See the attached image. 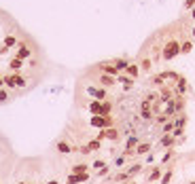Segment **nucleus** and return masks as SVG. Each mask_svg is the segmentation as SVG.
<instances>
[{"label":"nucleus","instance_id":"f03ea898","mask_svg":"<svg viewBox=\"0 0 195 184\" xmlns=\"http://www.w3.org/2000/svg\"><path fill=\"white\" fill-rule=\"evenodd\" d=\"M91 125H96V127H104V125H110V116H94L91 119Z\"/></svg>","mask_w":195,"mask_h":184},{"label":"nucleus","instance_id":"f3484780","mask_svg":"<svg viewBox=\"0 0 195 184\" xmlns=\"http://www.w3.org/2000/svg\"><path fill=\"white\" fill-rule=\"evenodd\" d=\"M170 178H172V174H170V172H168V174H165V176H163V178H161V184H168V182H170Z\"/></svg>","mask_w":195,"mask_h":184},{"label":"nucleus","instance_id":"39448f33","mask_svg":"<svg viewBox=\"0 0 195 184\" xmlns=\"http://www.w3.org/2000/svg\"><path fill=\"white\" fill-rule=\"evenodd\" d=\"M117 136H119V134H117L115 129H106V131L100 134V138H108V140H117Z\"/></svg>","mask_w":195,"mask_h":184},{"label":"nucleus","instance_id":"4be33fe9","mask_svg":"<svg viewBox=\"0 0 195 184\" xmlns=\"http://www.w3.org/2000/svg\"><path fill=\"white\" fill-rule=\"evenodd\" d=\"M0 102H6V91H0Z\"/></svg>","mask_w":195,"mask_h":184},{"label":"nucleus","instance_id":"5701e85b","mask_svg":"<svg viewBox=\"0 0 195 184\" xmlns=\"http://www.w3.org/2000/svg\"><path fill=\"white\" fill-rule=\"evenodd\" d=\"M2 85H4V76L0 74V87H2Z\"/></svg>","mask_w":195,"mask_h":184},{"label":"nucleus","instance_id":"dca6fc26","mask_svg":"<svg viewBox=\"0 0 195 184\" xmlns=\"http://www.w3.org/2000/svg\"><path fill=\"white\" fill-rule=\"evenodd\" d=\"M142 70H151V59H142Z\"/></svg>","mask_w":195,"mask_h":184},{"label":"nucleus","instance_id":"b1692460","mask_svg":"<svg viewBox=\"0 0 195 184\" xmlns=\"http://www.w3.org/2000/svg\"><path fill=\"white\" fill-rule=\"evenodd\" d=\"M49 184H59V182H55V180H51V182H49Z\"/></svg>","mask_w":195,"mask_h":184},{"label":"nucleus","instance_id":"393cba45","mask_svg":"<svg viewBox=\"0 0 195 184\" xmlns=\"http://www.w3.org/2000/svg\"><path fill=\"white\" fill-rule=\"evenodd\" d=\"M193 36H195V28H193Z\"/></svg>","mask_w":195,"mask_h":184},{"label":"nucleus","instance_id":"f257e3e1","mask_svg":"<svg viewBox=\"0 0 195 184\" xmlns=\"http://www.w3.org/2000/svg\"><path fill=\"white\" fill-rule=\"evenodd\" d=\"M180 53V45L176 43V40H170L165 49H163V59H172V57H176Z\"/></svg>","mask_w":195,"mask_h":184},{"label":"nucleus","instance_id":"423d86ee","mask_svg":"<svg viewBox=\"0 0 195 184\" xmlns=\"http://www.w3.org/2000/svg\"><path fill=\"white\" fill-rule=\"evenodd\" d=\"M15 45H17V38H15V36H6V38H4V49L15 47Z\"/></svg>","mask_w":195,"mask_h":184},{"label":"nucleus","instance_id":"ddd939ff","mask_svg":"<svg viewBox=\"0 0 195 184\" xmlns=\"http://www.w3.org/2000/svg\"><path fill=\"white\" fill-rule=\"evenodd\" d=\"M104 72H108V74H117L119 68H117V66H115V68H112V66H104Z\"/></svg>","mask_w":195,"mask_h":184},{"label":"nucleus","instance_id":"f8f14e48","mask_svg":"<svg viewBox=\"0 0 195 184\" xmlns=\"http://www.w3.org/2000/svg\"><path fill=\"white\" fill-rule=\"evenodd\" d=\"M125 70H127V74H129V76H138V68H136V66H127Z\"/></svg>","mask_w":195,"mask_h":184},{"label":"nucleus","instance_id":"20e7f679","mask_svg":"<svg viewBox=\"0 0 195 184\" xmlns=\"http://www.w3.org/2000/svg\"><path fill=\"white\" fill-rule=\"evenodd\" d=\"M26 57H30V49L28 47H19V51H17V59H26Z\"/></svg>","mask_w":195,"mask_h":184},{"label":"nucleus","instance_id":"9b49d317","mask_svg":"<svg viewBox=\"0 0 195 184\" xmlns=\"http://www.w3.org/2000/svg\"><path fill=\"white\" fill-rule=\"evenodd\" d=\"M102 83L108 87V85H115V78H112V76H108V74H104V76H102Z\"/></svg>","mask_w":195,"mask_h":184},{"label":"nucleus","instance_id":"1a4fd4ad","mask_svg":"<svg viewBox=\"0 0 195 184\" xmlns=\"http://www.w3.org/2000/svg\"><path fill=\"white\" fill-rule=\"evenodd\" d=\"M85 169H87V165H74L72 167V174L79 176V174H85Z\"/></svg>","mask_w":195,"mask_h":184},{"label":"nucleus","instance_id":"bb28decb","mask_svg":"<svg viewBox=\"0 0 195 184\" xmlns=\"http://www.w3.org/2000/svg\"><path fill=\"white\" fill-rule=\"evenodd\" d=\"M21 184H28V182H21Z\"/></svg>","mask_w":195,"mask_h":184},{"label":"nucleus","instance_id":"6ab92c4d","mask_svg":"<svg viewBox=\"0 0 195 184\" xmlns=\"http://www.w3.org/2000/svg\"><path fill=\"white\" fill-rule=\"evenodd\" d=\"M185 6H187V9H191V6H195V0H187V2H185Z\"/></svg>","mask_w":195,"mask_h":184},{"label":"nucleus","instance_id":"a878e982","mask_svg":"<svg viewBox=\"0 0 195 184\" xmlns=\"http://www.w3.org/2000/svg\"><path fill=\"white\" fill-rule=\"evenodd\" d=\"M193 17H195V9H193Z\"/></svg>","mask_w":195,"mask_h":184},{"label":"nucleus","instance_id":"9d476101","mask_svg":"<svg viewBox=\"0 0 195 184\" xmlns=\"http://www.w3.org/2000/svg\"><path fill=\"white\" fill-rule=\"evenodd\" d=\"M19 68H21V59H17V57L11 59V70H19Z\"/></svg>","mask_w":195,"mask_h":184},{"label":"nucleus","instance_id":"7ed1b4c3","mask_svg":"<svg viewBox=\"0 0 195 184\" xmlns=\"http://www.w3.org/2000/svg\"><path fill=\"white\" fill-rule=\"evenodd\" d=\"M89 110H91L96 116H100V114H102V104H100V102H91V104H89Z\"/></svg>","mask_w":195,"mask_h":184},{"label":"nucleus","instance_id":"a211bd4d","mask_svg":"<svg viewBox=\"0 0 195 184\" xmlns=\"http://www.w3.org/2000/svg\"><path fill=\"white\" fill-rule=\"evenodd\" d=\"M161 144H163V146H170V144H172V138H163V140H161Z\"/></svg>","mask_w":195,"mask_h":184},{"label":"nucleus","instance_id":"0eeeda50","mask_svg":"<svg viewBox=\"0 0 195 184\" xmlns=\"http://www.w3.org/2000/svg\"><path fill=\"white\" fill-rule=\"evenodd\" d=\"M142 119H151V106H148V102L142 104Z\"/></svg>","mask_w":195,"mask_h":184},{"label":"nucleus","instance_id":"cd10ccee","mask_svg":"<svg viewBox=\"0 0 195 184\" xmlns=\"http://www.w3.org/2000/svg\"><path fill=\"white\" fill-rule=\"evenodd\" d=\"M191 184H195V182H191Z\"/></svg>","mask_w":195,"mask_h":184},{"label":"nucleus","instance_id":"4468645a","mask_svg":"<svg viewBox=\"0 0 195 184\" xmlns=\"http://www.w3.org/2000/svg\"><path fill=\"white\" fill-rule=\"evenodd\" d=\"M87 148H89V152H91V150H98V148H100V140H94Z\"/></svg>","mask_w":195,"mask_h":184},{"label":"nucleus","instance_id":"6e6552de","mask_svg":"<svg viewBox=\"0 0 195 184\" xmlns=\"http://www.w3.org/2000/svg\"><path fill=\"white\" fill-rule=\"evenodd\" d=\"M57 150H59V152H64V154H66V152H70V150H72V148H70V146H68V144H66V142H59V144H57Z\"/></svg>","mask_w":195,"mask_h":184},{"label":"nucleus","instance_id":"412c9836","mask_svg":"<svg viewBox=\"0 0 195 184\" xmlns=\"http://www.w3.org/2000/svg\"><path fill=\"white\" fill-rule=\"evenodd\" d=\"M155 178H159V169H155V172L151 174V180H155Z\"/></svg>","mask_w":195,"mask_h":184},{"label":"nucleus","instance_id":"aec40b11","mask_svg":"<svg viewBox=\"0 0 195 184\" xmlns=\"http://www.w3.org/2000/svg\"><path fill=\"white\" fill-rule=\"evenodd\" d=\"M146 150H148V146H146V144H142V146H140V148H138L136 152H146Z\"/></svg>","mask_w":195,"mask_h":184},{"label":"nucleus","instance_id":"2eb2a0df","mask_svg":"<svg viewBox=\"0 0 195 184\" xmlns=\"http://www.w3.org/2000/svg\"><path fill=\"white\" fill-rule=\"evenodd\" d=\"M191 49H193V45H191V43H185V45L180 47V51H183V53H189Z\"/></svg>","mask_w":195,"mask_h":184}]
</instances>
